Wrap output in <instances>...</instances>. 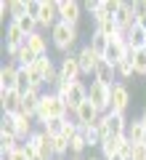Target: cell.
Wrapping results in <instances>:
<instances>
[{
    "instance_id": "6da1fadb",
    "label": "cell",
    "mask_w": 146,
    "mask_h": 160,
    "mask_svg": "<svg viewBox=\"0 0 146 160\" xmlns=\"http://www.w3.org/2000/svg\"><path fill=\"white\" fill-rule=\"evenodd\" d=\"M77 38H80V27L67 24V22H59L56 27L51 29V46H53V51L64 53V56L74 51V46H77Z\"/></svg>"
},
{
    "instance_id": "7a4b0ae2",
    "label": "cell",
    "mask_w": 146,
    "mask_h": 160,
    "mask_svg": "<svg viewBox=\"0 0 146 160\" xmlns=\"http://www.w3.org/2000/svg\"><path fill=\"white\" fill-rule=\"evenodd\" d=\"M88 99L93 102V107L98 109L101 115H106L109 112V104H112V86H104V83H98V80H90Z\"/></svg>"
},
{
    "instance_id": "3957f363",
    "label": "cell",
    "mask_w": 146,
    "mask_h": 160,
    "mask_svg": "<svg viewBox=\"0 0 146 160\" xmlns=\"http://www.w3.org/2000/svg\"><path fill=\"white\" fill-rule=\"evenodd\" d=\"M59 78L64 83H74V80L82 78V69H80V59H77V51L67 53V56L59 62Z\"/></svg>"
},
{
    "instance_id": "277c9868",
    "label": "cell",
    "mask_w": 146,
    "mask_h": 160,
    "mask_svg": "<svg viewBox=\"0 0 146 160\" xmlns=\"http://www.w3.org/2000/svg\"><path fill=\"white\" fill-rule=\"evenodd\" d=\"M59 22H61L59 19V0H43V8H40V16H37L40 32H51Z\"/></svg>"
},
{
    "instance_id": "5b68a950",
    "label": "cell",
    "mask_w": 146,
    "mask_h": 160,
    "mask_svg": "<svg viewBox=\"0 0 146 160\" xmlns=\"http://www.w3.org/2000/svg\"><path fill=\"white\" fill-rule=\"evenodd\" d=\"M130 46H128V40H125V32H117L112 40H109V53H106V62L109 64H120L125 62V59H130Z\"/></svg>"
},
{
    "instance_id": "8992f818",
    "label": "cell",
    "mask_w": 146,
    "mask_h": 160,
    "mask_svg": "<svg viewBox=\"0 0 146 160\" xmlns=\"http://www.w3.org/2000/svg\"><path fill=\"white\" fill-rule=\"evenodd\" d=\"M130 107V88L128 83H114L112 86V104H109V112H117V115H125Z\"/></svg>"
},
{
    "instance_id": "52a82bcc",
    "label": "cell",
    "mask_w": 146,
    "mask_h": 160,
    "mask_svg": "<svg viewBox=\"0 0 146 160\" xmlns=\"http://www.w3.org/2000/svg\"><path fill=\"white\" fill-rule=\"evenodd\" d=\"M114 19H117V24H120V32L128 35L130 29L138 24V16H135V0H133V3L122 0V3H120V11H117V16H114Z\"/></svg>"
},
{
    "instance_id": "ba28073f",
    "label": "cell",
    "mask_w": 146,
    "mask_h": 160,
    "mask_svg": "<svg viewBox=\"0 0 146 160\" xmlns=\"http://www.w3.org/2000/svg\"><path fill=\"white\" fill-rule=\"evenodd\" d=\"M59 19L67 24L80 27V19H82V3L77 0H59Z\"/></svg>"
},
{
    "instance_id": "9c48e42d",
    "label": "cell",
    "mask_w": 146,
    "mask_h": 160,
    "mask_svg": "<svg viewBox=\"0 0 146 160\" xmlns=\"http://www.w3.org/2000/svg\"><path fill=\"white\" fill-rule=\"evenodd\" d=\"M32 142H35V149H37V158H40V160H56V152H53V139L48 136L43 128H37V131L32 133Z\"/></svg>"
},
{
    "instance_id": "30bf717a",
    "label": "cell",
    "mask_w": 146,
    "mask_h": 160,
    "mask_svg": "<svg viewBox=\"0 0 146 160\" xmlns=\"http://www.w3.org/2000/svg\"><path fill=\"white\" fill-rule=\"evenodd\" d=\"M72 118L77 120L80 126H96V123L101 120V112H98V109L93 107V102L88 99V102H82V104L72 112Z\"/></svg>"
},
{
    "instance_id": "8fae6325",
    "label": "cell",
    "mask_w": 146,
    "mask_h": 160,
    "mask_svg": "<svg viewBox=\"0 0 146 160\" xmlns=\"http://www.w3.org/2000/svg\"><path fill=\"white\" fill-rule=\"evenodd\" d=\"M77 59H80V69H82V78H90V75H96V67H98V62H101V56H96L93 48L85 43L82 48L77 51Z\"/></svg>"
},
{
    "instance_id": "7c38bea8",
    "label": "cell",
    "mask_w": 146,
    "mask_h": 160,
    "mask_svg": "<svg viewBox=\"0 0 146 160\" xmlns=\"http://www.w3.org/2000/svg\"><path fill=\"white\" fill-rule=\"evenodd\" d=\"M16 83H19V64L6 62L0 67V91H16Z\"/></svg>"
},
{
    "instance_id": "4fadbf2b",
    "label": "cell",
    "mask_w": 146,
    "mask_h": 160,
    "mask_svg": "<svg viewBox=\"0 0 146 160\" xmlns=\"http://www.w3.org/2000/svg\"><path fill=\"white\" fill-rule=\"evenodd\" d=\"M82 102H88V86H85L82 80H74V83H69V93H67L69 112H74V109H77Z\"/></svg>"
},
{
    "instance_id": "5bb4252c",
    "label": "cell",
    "mask_w": 146,
    "mask_h": 160,
    "mask_svg": "<svg viewBox=\"0 0 146 160\" xmlns=\"http://www.w3.org/2000/svg\"><path fill=\"white\" fill-rule=\"evenodd\" d=\"M104 123H106L109 133L117 139H122L125 133H128V126H130V120L125 118V115H117V112H106L104 115Z\"/></svg>"
},
{
    "instance_id": "9a60e30c",
    "label": "cell",
    "mask_w": 146,
    "mask_h": 160,
    "mask_svg": "<svg viewBox=\"0 0 146 160\" xmlns=\"http://www.w3.org/2000/svg\"><path fill=\"white\" fill-rule=\"evenodd\" d=\"M0 107H3V115H19L21 112V93L19 91H0Z\"/></svg>"
},
{
    "instance_id": "2e32d148",
    "label": "cell",
    "mask_w": 146,
    "mask_h": 160,
    "mask_svg": "<svg viewBox=\"0 0 146 160\" xmlns=\"http://www.w3.org/2000/svg\"><path fill=\"white\" fill-rule=\"evenodd\" d=\"M27 46L32 48L37 56H48L51 53V38H48V32H35V35H29L27 38Z\"/></svg>"
},
{
    "instance_id": "e0dca14e",
    "label": "cell",
    "mask_w": 146,
    "mask_h": 160,
    "mask_svg": "<svg viewBox=\"0 0 146 160\" xmlns=\"http://www.w3.org/2000/svg\"><path fill=\"white\" fill-rule=\"evenodd\" d=\"M93 80H98V83H104V86H114V83H117V69H114V64H109L106 59H101L98 67H96Z\"/></svg>"
},
{
    "instance_id": "ac0fdd59",
    "label": "cell",
    "mask_w": 146,
    "mask_h": 160,
    "mask_svg": "<svg viewBox=\"0 0 146 160\" xmlns=\"http://www.w3.org/2000/svg\"><path fill=\"white\" fill-rule=\"evenodd\" d=\"M88 46L93 48L96 56L106 59V53H109V38H106V35H101L98 29H90V40H88Z\"/></svg>"
},
{
    "instance_id": "d6986e66",
    "label": "cell",
    "mask_w": 146,
    "mask_h": 160,
    "mask_svg": "<svg viewBox=\"0 0 146 160\" xmlns=\"http://www.w3.org/2000/svg\"><path fill=\"white\" fill-rule=\"evenodd\" d=\"M43 93H45V91H35V88H32L29 93H24V96H21V112L29 115V118H35V115H37V107H40Z\"/></svg>"
},
{
    "instance_id": "ffe728a7",
    "label": "cell",
    "mask_w": 146,
    "mask_h": 160,
    "mask_svg": "<svg viewBox=\"0 0 146 160\" xmlns=\"http://www.w3.org/2000/svg\"><path fill=\"white\" fill-rule=\"evenodd\" d=\"M122 139H125V136H122ZM122 139H117V136L104 139V142H101V147H98V155H101L104 160L117 158V155H120V147H122Z\"/></svg>"
},
{
    "instance_id": "44dd1931",
    "label": "cell",
    "mask_w": 146,
    "mask_h": 160,
    "mask_svg": "<svg viewBox=\"0 0 146 160\" xmlns=\"http://www.w3.org/2000/svg\"><path fill=\"white\" fill-rule=\"evenodd\" d=\"M125 40H128L130 51H138V48H146V29L141 27V24H135V27L130 29L128 35H125Z\"/></svg>"
},
{
    "instance_id": "7402d4cb",
    "label": "cell",
    "mask_w": 146,
    "mask_h": 160,
    "mask_svg": "<svg viewBox=\"0 0 146 160\" xmlns=\"http://www.w3.org/2000/svg\"><path fill=\"white\" fill-rule=\"evenodd\" d=\"M19 147H21V142H19L16 136H11V133H0V158L13 155Z\"/></svg>"
},
{
    "instance_id": "603a6c76",
    "label": "cell",
    "mask_w": 146,
    "mask_h": 160,
    "mask_svg": "<svg viewBox=\"0 0 146 160\" xmlns=\"http://www.w3.org/2000/svg\"><path fill=\"white\" fill-rule=\"evenodd\" d=\"M144 133H146V126H144V123H141L138 118L130 120L128 133H125V136H128V142H130V144H141V142H144Z\"/></svg>"
},
{
    "instance_id": "cb8c5ba5",
    "label": "cell",
    "mask_w": 146,
    "mask_h": 160,
    "mask_svg": "<svg viewBox=\"0 0 146 160\" xmlns=\"http://www.w3.org/2000/svg\"><path fill=\"white\" fill-rule=\"evenodd\" d=\"M130 64H133L138 78H146V48H138V51L130 53Z\"/></svg>"
},
{
    "instance_id": "d4e9b609",
    "label": "cell",
    "mask_w": 146,
    "mask_h": 160,
    "mask_svg": "<svg viewBox=\"0 0 146 160\" xmlns=\"http://www.w3.org/2000/svg\"><path fill=\"white\" fill-rule=\"evenodd\" d=\"M80 133L88 142V147H101V133H98V126H80Z\"/></svg>"
},
{
    "instance_id": "484cf974",
    "label": "cell",
    "mask_w": 146,
    "mask_h": 160,
    "mask_svg": "<svg viewBox=\"0 0 146 160\" xmlns=\"http://www.w3.org/2000/svg\"><path fill=\"white\" fill-rule=\"evenodd\" d=\"M114 69H117V80H120V83H128L130 78H135V69H133V64H130V59L114 64Z\"/></svg>"
},
{
    "instance_id": "4316f807",
    "label": "cell",
    "mask_w": 146,
    "mask_h": 160,
    "mask_svg": "<svg viewBox=\"0 0 146 160\" xmlns=\"http://www.w3.org/2000/svg\"><path fill=\"white\" fill-rule=\"evenodd\" d=\"M85 149H88V142L82 139V133H77V136L69 142V158H82Z\"/></svg>"
},
{
    "instance_id": "83f0119b",
    "label": "cell",
    "mask_w": 146,
    "mask_h": 160,
    "mask_svg": "<svg viewBox=\"0 0 146 160\" xmlns=\"http://www.w3.org/2000/svg\"><path fill=\"white\" fill-rule=\"evenodd\" d=\"M64 123H67V118H64V120H48V123L43 126V131L48 133L51 139H56V136H64Z\"/></svg>"
},
{
    "instance_id": "f1b7e54d",
    "label": "cell",
    "mask_w": 146,
    "mask_h": 160,
    "mask_svg": "<svg viewBox=\"0 0 146 160\" xmlns=\"http://www.w3.org/2000/svg\"><path fill=\"white\" fill-rule=\"evenodd\" d=\"M0 133L16 136V115H3V120H0Z\"/></svg>"
},
{
    "instance_id": "f546056e",
    "label": "cell",
    "mask_w": 146,
    "mask_h": 160,
    "mask_svg": "<svg viewBox=\"0 0 146 160\" xmlns=\"http://www.w3.org/2000/svg\"><path fill=\"white\" fill-rule=\"evenodd\" d=\"M130 160H146V144H133V155Z\"/></svg>"
},
{
    "instance_id": "4dcf8cb0",
    "label": "cell",
    "mask_w": 146,
    "mask_h": 160,
    "mask_svg": "<svg viewBox=\"0 0 146 160\" xmlns=\"http://www.w3.org/2000/svg\"><path fill=\"white\" fill-rule=\"evenodd\" d=\"M98 8H101V0H85V3H82V11H88L90 16H93Z\"/></svg>"
},
{
    "instance_id": "1f68e13d",
    "label": "cell",
    "mask_w": 146,
    "mask_h": 160,
    "mask_svg": "<svg viewBox=\"0 0 146 160\" xmlns=\"http://www.w3.org/2000/svg\"><path fill=\"white\" fill-rule=\"evenodd\" d=\"M0 16H3V22H11V0H3V3H0Z\"/></svg>"
},
{
    "instance_id": "d6a6232c",
    "label": "cell",
    "mask_w": 146,
    "mask_h": 160,
    "mask_svg": "<svg viewBox=\"0 0 146 160\" xmlns=\"http://www.w3.org/2000/svg\"><path fill=\"white\" fill-rule=\"evenodd\" d=\"M0 160H29V158H27V155H24V149L19 147L16 152H13V155H8V158H0Z\"/></svg>"
},
{
    "instance_id": "836d02e7",
    "label": "cell",
    "mask_w": 146,
    "mask_h": 160,
    "mask_svg": "<svg viewBox=\"0 0 146 160\" xmlns=\"http://www.w3.org/2000/svg\"><path fill=\"white\" fill-rule=\"evenodd\" d=\"M85 160H104L101 155H90V158H85Z\"/></svg>"
},
{
    "instance_id": "e575fe53",
    "label": "cell",
    "mask_w": 146,
    "mask_h": 160,
    "mask_svg": "<svg viewBox=\"0 0 146 160\" xmlns=\"http://www.w3.org/2000/svg\"><path fill=\"white\" fill-rule=\"evenodd\" d=\"M138 120H141V123H144V126H146V109H144V112H141V118H138Z\"/></svg>"
},
{
    "instance_id": "d590c367",
    "label": "cell",
    "mask_w": 146,
    "mask_h": 160,
    "mask_svg": "<svg viewBox=\"0 0 146 160\" xmlns=\"http://www.w3.org/2000/svg\"><path fill=\"white\" fill-rule=\"evenodd\" d=\"M69 160H85V158H69Z\"/></svg>"
},
{
    "instance_id": "8d00e7d4",
    "label": "cell",
    "mask_w": 146,
    "mask_h": 160,
    "mask_svg": "<svg viewBox=\"0 0 146 160\" xmlns=\"http://www.w3.org/2000/svg\"><path fill=\"white\" fill-rule=\"evenodd\" d=\"M141 144H146V133H144V142H141Z\"/></svg>"
}]
</instances>
